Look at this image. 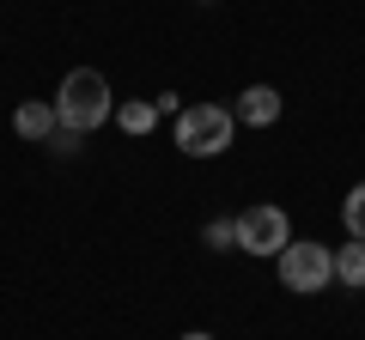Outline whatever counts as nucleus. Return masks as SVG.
I'll use <instances>...</instances> for the list:
<instances>
[{
    "mask_svg": "<svg viewBox=\"0 0 365 340\" xmlns=\"http://www.w3.org/2000/svg\"><path fill=\"white\" fill-rule=\"evenodd\" d=\"M201 237H207V249H232V243H237V225H232V219H213Z\"/></svg>",
    "mask_w": 365,
    "mask_h": 340,
    "instance_id": "9d476101",
    "label": "nucleus"
},
{
    "mask_svg": "<svg viewBox=\"0 0 365 340\" xmlns=\"http://www.w3.org/2000/svg\"><path fill=\"white\" fill-rule=\"evenodd\" d=\"M49 104H55V122L73 134H98L104 122H116V97H110V79L98 67H73Z\"/></svg>",
    "mask_w": 365,
    "mask_h": 340,
    "instance_id": "f257e3e1",
    "label": "nucleus"
},
{
    "mask_svg": "<svg viewBox=\"0 0 365 340\" xmlns=\"http://www.w3.org/2000/svg\"><path fill=\"white\" fill-rule=\"evenodd\" d=\"M341 225H347L353 243H365V183L347 188V201H341Z\"/></svg>",
    "mask_w": 365,
    "mask_h": 340,
    "instance_id": "6e6552de",
    "label": "nucleus"
},
{
    "mask_svg": "<svg viewBox=\"0 0 365 340\" xmlns=\"http://www.w3.org/2000/svg\"><path fill=\"white\" fill-rule=\"evenodd\" d=\"M116 128H122V134H153V128H158V110H153V104H122V110H116Z\"/></svg>",
    "mask_w": 365,
    "mask_h": 340,
    "instance_id": "1a4fd4ad",
    "label": "nucleus"
},
{
    "mask_svg": "<svg viewBox=\"0 0 365 340\" xmlns=\"http://www.w3.org/2000/svg\"><path fill=\"white\" fill-rule=\"evenodd\" d=\"M232 225H237V249H244V255H262V262H274V255L292 243V219L280 207H268V201H262V207H244Z\"/></svg>",
    "mask_w": 365,
    "mask_h": 340,
    "instance_id": "20e7f679",
    "label": "nucleus"
},
{
    "mask_svg": "<svg viewBox=\"0 0 365 340\" xmlns=\"http://www.w3.org/2000/svg\"><path fill=\"white\" fill-rule=\"evenodd\" d=\"M55 128H61V122H55V104H37V97H31V104L13 110V134H19V140H31V146H49Z\"/></svg>",
    "mask_w": 365,
    "mask_h": 340,
    "instance_id": "423d86ee",
    "label": "nucleus"
},
{
    "mask_svg": "<svg viewBox=\"0 0 365 340\" xmlns=\"http://www.w3.org/2000/svg\"><path fill=\"white\" fill-rule=\"evenodd\" d=\"M170 134H177V152H182V158H220V152H232L237 116H232L225 104H189Z\"/></svg>",
    "mask_w": 365,
    "mask_h": 340,
    "instance_id": "f03ea898",
    "label": "nucleus"
},
{
    "mask_svg": "<svg viewBox=\"0 0 365 340\" xmlns=\"http://www.w3.org/2000/svg\"><path fill=\"white\" fill-rule=\"evenodd\" d=\"M232 116L244 122V128H274V122H280V92H274V85H244L237 104H232Z\"/></svg>",
    "mask_w": 365,
    "mask_h": 340,
    "instance_id": "39448f33",
    "label": "nucleus"
},
{
    "mask_svg": "<svg viewBox=\"0 0 365 340\" xmlns=\"http://www.w3.org/2000/svg\"><path fill=\"white\" fill-rule=\"evenodd\" d=\"M182 340H213V334H201V328H189V334H182Z\"/></svg>",
    "mask_w": 365,
    "mask_h": 340,
    "instance_id": "9b49d317",
    "label": "nucleus"
},
{
    "mask_svg": "<svg viewBox=\"0 0 365 340\" xmlns=\"http://www.w3.org/2000/svg\"><path fill=\"white\" fill-rule=\"evenodd\" d=\"M274 262H280V286L299 292V298H317V292L335 286V255H329V243H299L292 237Z\"/></svg>",
    "mask_w": 365,
    "mask_h": 340,
    "instance_id": "7ed1b4c3",
    "label": "nucleus"
},
{
    "mask_svg": "<svg viewBox=\"0 0 365 340\" xmlns=\"http://www.w3.org/2000/svg\"><path fill=\"white\" fill-rule=\"evenodd\" d=\"M335 280L347 292H365V243H341L335 249Z\"/></svg>",
    "mask_w": 365,
    "mask_h": 340,
    "instance_id": "0eeeda50",
    "label": "nucleus"
}]
</instances>
